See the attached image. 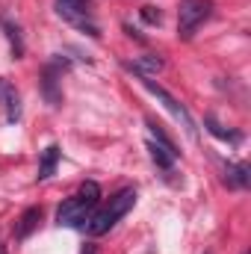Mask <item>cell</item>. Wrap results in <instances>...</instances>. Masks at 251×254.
Returning a JSON list of instances; mask_svg holds the SVG:
<instances>
[{"label":"cell","instance_id":"6da1fadb","mask_svg":"<svg viewBox=\"0 0 251 254\" xmlns=\"http://www.w3.org/2000/svg\"><path fill=\"white\" fill-rule=\"evenodd\" d=\"M101 204V187L95 181H86L80 192H74L71 198H65L57 210V225H65V228H83L92 213L98 210Z\"/></svg>","mask_w":251,"mask_h":254},{"label":"cell","instance_id":"7a4b0ae2","mask_svg":"<svg viewBox=\"0 0 251 254\" xmlns=\"http://www.w3.org/2000/svg\"><path fill=\"white\" fill-rule=\"evenodd\" d=\"M136 204V190L133 187H125V190H119L104 207H98L95 213H92V219L83 225L92 237H101V234H107L122 216H127L130 213V207Z\"/></svg>","mask_w":251,"mask_h":254},{"label":"cell","instance_id":"3957f363","mask_svg":"<svg viewBox=\"0 0 251 254\" xmlns=\"http://www.w3.org/2000/svg\"><path fill=\"white\" fill-rule=\"evenodd\" d=\"M213 0H181L178 6V39L181 42H189L198 27L213 15Z\"/></svg>","mask_w":251,"mask_h":254},{"label":"cell","instance_id":"277c9868","mask_svg":"<svg viewBox=\"0 0 251 254\" xmlns=\"http://www.w3.org/2000/svg\"><path fill=\"white\" fill-rule=\"evenodd\" d=\"M57 15L63 21H68L71 27L83 30L86 36H92V39L101 36V30L95 24V15H92V0H57Z\"/></svg>","mask_w":251,"mask_h":254},{"label":"cell","instance_id":"5b68a950","mask_svg":"<svg viewBox=\"0 0 251 254\" xmlns=\"http://www.w3.org/2000/svg\"><path fill=\"white\" fill-rule=\"evenodd\" d=\"M136 77H139V83H142V86H145V89H148V92H151V95H154L157 101H163V107H166V110H169V113H172V116H175V119H178L181 125H184V130H187L189 136H192V139H198L195 122H192V116H189L187 107H184V104H181V101H178L175 95H169V92H166V89H163L160 83H154L151 77H142V74H136Z\"/></svg>","mask_w":251,"mask_h":254},{"label":"cell","instance_id":"8992f818","mask_svg":"<svg viewBox=\"0 0 251 254\" xmlns=\"http://www.w3.org/2000/svg\"><path fill=\"white\" fill-rule=\"evenodd\" d=\"M42 95L48 98L51 107H60L63 104V92H60V60L45 65V71H42Z\"/></svg>","mask_w":251,"mask_h":254},{"label":"cell","instance_id":"52a82bcc","mask_svg":"<svg viewBox=\"0 0 251 254\" xmlns=\"http://www.w3.org/2000/svg\"><path fill=\"white\" fill-rule=\"evenodd\" d=\"M0 104H3V110H6V122H9V125L21 122V95H18V89H15L6 77H0Z\"/></svg>","mask_w":251,"mask_h":254},{"label":"cell","instance_id":"ba28073f","mask_svg":"<svg viewBox=\"0 0 251 254\" xmlns=\"http://www.w3.org/2000/svg\"><path fill=\"white\" fill-rule=\"evenodd\" d=\"M225 184H228L231 190H246L251 184L249 163H228V166H225Z\"/></svg>","mask_w":251,"mask_h":254},{"label":"cell","instance_id":"9c48e42d","mask_svg":"<svg viewBox=\"0 0 251 254\" xmlns=\"http://www.w3.org/2000/svg\"><path fill=\"white\" fill-rule=\"evenodd\" d=\"M39 222H42V207H27V210L21 213L18 225H15V240H27V237L39 228Z\"/></svg>","mask_w":251,"mask_h":254},{"label":"cell","instance_id":"30bf717a","mask_svg":"<svg viewBox=\"0 0 251 254\" xmlns=\"http://www.w3.org/2000/svg\"><path fill=\"white\" fill-rule=\"evenodd\" d=\"M125 68H127V71H133V74L151 77V74L163 71V60H160V57H154V54H145V57H136L133 63H125Z\"/></svg>","mask_w":251,"mask_h":254},{"label":"cell","instance_id":"8fae6325","mask_svg":"<svg viewBox=\"0 0 251 254\" xmlns=\"http://www.w3.org/2000/svg\"><path fill=\"white\" fill-rule=\"evenodd\" d=\"M60 145H48L45 151H42V160H39V175H36V181H48L54 172H57V163H60Z\"/></svg>","mask_w":251,"mask_h":254},{"label":"cell","instance_id":"7c38bea8","mask_svg":"<svg viewBox=\"0 0 251 254\" xmlns=\"http://www.w3.org/2000/svg\"><path fill=\"white\" fill-rule=\"evenodd\" d=\"M148 151H151V160L157 163V169H163V172H172V166H175V154L169 151V148H163L160 142H148Z\"/></svg>","mask_w":251,"mask_h":254},{"label":"cell","instance_id":"4fadbf2b","mask_svg":"<svg viewBox=\"0 0 251 254\" xmlns=\"http://www.w3.org/2000/svg\"><path fill=\"white\" fill-rule=\"evenodd\" d=\"M0 27L6 30V39H9V45H12V54H15V60L18 57H24V42H21V30L9 21V18H3L0 15Z\"/></svg>","mask_w":251,"mask_h":254},{"label":"cell","instance_id":"5bb4252c","mask_svg":"<svg viewBox=\"0 0 251 254\" xmlns=\"http://www.w3.org/2000/svg\"><path fill=\"white\" fill-rule=\"evenodd\" d=\"M204 125H207V130H210L216 139H222V142H234V145H237V142L243 139L240 133H234V130H225V127H222L219 122H216V119H213V116H207V119H204Z\"/></svg>","mask_w":251,"mask_h":254},{"label":"cell","instance_id":"9a60e30c","mask_svg":"<svg viewBox=\"0 0 251 254\" xmlns=\"http://www.w3.org/2000/svg\"><path fill=\"white\" fill-rule=\"evenodd\" d=\"M148 127H151V136H154V142H160V145H163V148H169V151H172V154H175V157H178V154H181V151H178V148H175V142H172V139H169V133H166V130H163V127L157 125V122H154V119H148Z\"/></svg>","mask_w":251,"mask_h":254},{"label":"cell","instance_id":"2e32d148","mask_svg":"<svg viewBox=\"0 0 251 254\" xmlns=\"http://www.w3.org/2000/svg\"><path fill=\"white\" fill-rule=\"evenodd\" d=\"M142 18H145L148 24H160V21H163V15L154 12V6H142Z\"/></svg>","mask_w":251,"mask_h":254},{"label":"cell","instance_id":"e0dca14e","mask_svg":"<svg viewBox=\"0 0 251 254\" xmlns=\"http://www.w3.org/2000/svg\"><path fill=\"white\" fill-rule=\"evenodd\" d=\"M0 254H6V249H3V246H0Z\"/></svg>","mask_w":251,"mask_h":254},{"label":"cell","instance_id":"ac0fdd59","mask_svg":"<svg viewBox=\"0 0 251 254\" xmlns=\"http://www.w3.org/2000/svg\"><path fill=\"white\" fill-rule=\"evenodd\" d=\"M243 254H251V252H243Z\"/></svg>","mask_w":251,"mask_h":254},{"label":"cell","instance_id":"d6986e66","mask_svg":"<svg viewBox=\"0 0 251 254\" xmlns=\"http://www.w3.org/2000/svg\"><path fill=\"white\" fill-rule=\"evenodd\" d=\"M207 254H210V252H207Z\"/></svg>","mask_w":251,"mask_h":254}]
</instances>
